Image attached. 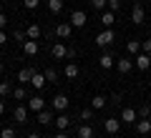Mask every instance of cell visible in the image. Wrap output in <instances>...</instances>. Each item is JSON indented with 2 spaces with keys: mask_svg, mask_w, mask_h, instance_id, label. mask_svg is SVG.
Segmentation results:
<instances>
[{
  "mask_svg": "<svg viewBox=\"0 0 151 138\" xmlns=\"http://www.w3.org/2000/svg\"><path fill=\"white\" fill-rule=\"evenodd\" d=\"M113 40H116V35H113L111 28H103V33H98V35H96V45H98V48H103V50H106Z\"/></svg>",
  "mask_w": 151,
  "mask_h": 138,
  "instance_id": "6da1fadb",
  "label": "cell"
},
{
  "mask_svg": "<svg viewBox=\"0 0 151 138\" xmlns=\"http://www.w3.org/2000/svg\"><path fill=\"white\" fill-rule=\"evenodd\" d=\"M134 65H136L139 70H149V68H151V55H149V53H139V55L134 58Z\"/></svg>",
  "mask_w": 151,
  "mask_h": 138,
  "instance_id": "7a4b0ae2",
  "label": "cell"
},
{
  "mask_svg": "<svg viewBox=\"0 0 151 138\" xmlns=\"http://www.w3.org/2000/svg\"><path fill=\"white\" fill-rule=\"evenodd\" d=\"M86 20H88V18H86L83 10H73V13H70V25H73V28H86Z\"/></svg>",
  "mask_w": 151,
  "mask_h": 138,
  "instance_id": "3957f363",
  "label": "cell"
},
{
  "mask_svg": "<svg viewBox=\"0 0 151 138\" xmlns=\"http://www.w3.org/2000/svg\"><path fill=\"white\" fill-rule=\"evenodd\" d=\"M55 35L68 40V38L73 35V25H70V23H58V25H55Z\"/></svg>",
  "mask_w": 151,
  "mask_h": 138,
  "instance_id": "277c9868",
  "label": "cell"
},
{
  "mask_svg": "<svg viewBox=\"0 0 151 138\" xmlns=\"http://www.w3.org/2000/svg\"><path fill=\"white\" fill-rule=\"evenodd\" d=\"M68 96H63V93H58V96L53 98V108L55 111H60V113H65V108H68Z\"/></svg>",
  "mask_w": 151,
  "mask_h": 138,
  "instance_id": "5b68a950",
  "label": "cell"
},
{
  "mask_svg": "<svg viewBox=\"0 0 151 138\" xmlns=\"http://www.w3.org/2000/svg\"><path fill=\"white\" fill-rule=\"evenodd\" d=\"M28 108H30V111H35V113H40L45 108V101L40 96H33V98H28Z\"/></svg>",
  "mask_w": 151,
  "mask_h": 138,
  "instance_id": "8992f818",
  "label": "cell"
},
{
  "mask_svg": "<svg viewBox=\"0 0 151 138\" xmlns=\"http://www.w3.org/2000/svg\"><path fill=\"white\" fill-rule=\"evenodd\" d=\"M103 126H106V133L116 136V133H119V128H121V121H119V118H106V121H103Z\"/></svg>",
  "mask_w": 151,
  "mask_h": 138,
  "instance_id": "52a82bcc",
  "label": "cell"
},
{
  "mask_svg": "<svg viewBox=\"0 0 151 138\" xmlns=\"http://www.w3.org/2000/svg\"><path fill=\"white\" fill-rule=\"evenodd\" d=\"M50 55H53V58H55V60H63V58H65V55H68V48H65L63 43H55L53 48H50Z\"/></svg>",
  "mask_w": 151,
  "mask_h": 138,
  "instance_id": "ba28073f",
  "label": "cell"
},
{
  "mask_svg": "<svg viewBox=\"0 0 151 138\" xmlns=\"http://www.w3.org/2000/svg\"><path fill=\"white\" fill-rule=\"evenodd\" d=\"M131 20H134L136 25H141V23L146 20V10L141 5H134V10H131Z\"/></svg>",
  "mask_w": 151,
  "mask_h": 138,
  "instance_id": "9c48e42d",
  "label": "cell"
},
{
  "mask_svg": "<svg viewBox=\"0 0 151 138\" xmlns=\"http://www.w3.org/2000/svg\"><path fill=\"white\" fill-rule=\"evenodd\" d=\"M23 53L30 55V58H33V55H38V40H30V38H28V40L23 43Z\"/></svg>",
  "mask_w": 151,
  "mask_h": 138,
  "instance_id": "30bf717a",
  "label": "cell"
},
{
  "mask_svg": "<svg viewBox=\"0 0 151 138\" xmlns=\"http://www.w3.org/2000/svg\"><path fill=\"white\" fill-rule=\"evenodd\" d=\"M121 121L124 123H136L139 121V113H136L134 108H124V111H121Z\"/></svg>",
  "mask_w": 151,
  "mask_h": 138,
  "instance_id": "8fae6325",
  "label": "cell"
},
{
  "mask_svg": "<svg viewBox=\"0 0 151 138\" xmlns=\"http://www.w3.org/2000/svg\"><path fill=\"white\" fill-rule=\"evenodd\" d=\"M98 65H101L103 70H108V68H113V65H116V60H113V55H111V53H101V58H98Z\"/></svg>",
  "mask_w": 151,
  "mask_h": 138,
  "instance_id": "7c38bea8",
  "label": "cell"
},
{
  "mask_svg": "<svg viewBox=\"0 0 151 138\" xmlns=\"http://www.w3.org/2000/svg\"><path fill=\"white\" fill-rule=\"evenodd\" d=\"M45 83H48V80H45V75H43V73H38V70H35V75H33L30 85H33L35 90H43V88H45Z\"/></svg>",
  "mask_w": 151,
  "mask_h": 138,
  "instance_id": "4fadbf2b",
  "label": "cell"
},
{
  "mask_svg": "<svg viewBox=\"0 0 151 138\" xmlns=\"http://www.w3.org/2000/svg\"><path fill=\"white\" fill-rule=\"evenodd\" d=\"M38 123H40V126H50V123H55V118H53V113H50V111H45V108H43V111L38 113Z\"/></svg>",
  "mask_w": 151,
  "mask_h": 138,
  "instance_id": "5bb4252c",
  "label": "cell"
},
{
  "mask_svg": "<svg viewBox=\"0 0 151 138\" xmlns=\"http://www.w3.org/2000/svg\"><path fill=\"white\" fill-rule=\"evenodd\" d=\"M33 75H35V70H33V68H23L20 73H18V80H20L23 85H28L33 80Z\"/></svg>",
  "mask_w": 151,
  "mask_h": 138,
  "instance_id": "9a60e30c",
  "label": "cell"
},
{
  "mask_svg": "<svg viewBox=\"0 0 151 138\" xmlns=\"http://www.w3.org/2000/svg\"><path fill=\"white\" fill-rule=\"evenodd\" d=\"M13 118H15V123H25L28 121V108L25 106H18L15 111H13Z\"/></svg>",
  "mask_w": 151,
  "mask_h": 138,
  "instance_id": "2e32d148",
  "label": "cell"
},
{
  "mask_svg": "<svg viewBox=\"0 0 151 138\" xmlns=\"http://www.w3.org/2000/svg\"><path fill=\"white\" fill-rule=\"evenodd\" d=\"M116 68H119V73H129V70H131V68H136V65H134V60L121 58V60H116Z\"/></svg>",
  "mask_w": 151,
  "mask_h": 138,
  "instance_id": "e0dca14e",
  "label": "cell"
},
{
  "mask_svg": "<svg viewBox=\"0 0 151 138\" xmlns=\"http://www.w3.org/2000/svg\"><path fill=\"white\" fill-rule=\"evenodd\" d=\"M68 126H70V116L68 113H60V116L55 118V128H58V131H65Z\"/></svg>",
  "mask_w": 151,
  "mask_h": 138,
  "instance_id": "ac0fdd59",
  "label": "cell"
},
{
  "mask_svg": "<svg viewBox=\"0 0 151 138\" xmlns=\"http://www.w3.org/2000/svg\"><path fill=\"white\" fill-rule=\"evenodd\" d=\"M136 131H139L141 136L151 133V121H149V118H141V121H136Z\"/></svg>",
  "mask_w": 151,
  "mask_h": 138,
  "instance_id": "d6986e66",
  "label": "cell"
},
{
  "mask_svg": "<svg viewBox=\"0 0 151 138\" xmlns=\"http://www.w3.org/2000/svg\"><path fill=\"white\" fill-rule=\"evenodd\" d=\"M101 23H103V28H111L113 23H116V15H113L111 10H103L101 13Z\"/></svg>",
  "mask_w": 151,
  "mask_h": 138,
  "instance_id": "ffe728a7",
  "label": "cell"
},
{
  "mask_svg": "<svg viewBox=\"0 0 151 138\" xmlns=\"http://www.w3.org/2000/svg\"><path fill=\"white\" fill-rule=\"evenodd\" d=\"M40 25H35V23H33V25H28V30H25V35L30 38V40H38V38H40Z\"/></svg>",
  "mask_w": 151,
  "mask_h": 138,
  "instance_id": "44dd1931",
  "label": "cell"
},
{
  "mask_svg": "<svg viewBox=\"0 0 151 138\" xmlns=\"http://www.w3.org/2000/svg\"><path fill=\"white\" fill-rule=\"evenodd\" d=\"M78 73H81V70H78V65H76V63H68V65H65V78H68V80L78 78Z\"/></svg>",
  "mask_w": 151,
  "mask_h": 138,
  "instance_id": "7402d4cb",
  "label": "cell"
},
{
  "mask_svg": "<svg viewBox=\"0 0 151 138\" xmlns=\"http://www.w3.org/2000/svg\"><path fill=\"white\" fill-rule=\"evenodd\" d=\"M103 106H106V96H93L91 98V108L93 111H101Z\"/></svg>",
  "mask_w": 151,
  "mask_h": 138,
  "instance_id": "603a6c76",
  "label": "cell"
},
{
  "mask_svg": "<svg viewBox=\"0 0 151 138\" xmlns=\"http://www.w3.org/2000/svg\"><path fill=\"white\" fill-rule=\"evenodd\" d=\"M78 138H93V128L88 126V123H83V126L78 128Z\"/></svg>",
  "mask_w": 151,
  "mask_h": 138,
  "instance_id": "cb8c5ba5",
  "label": "cell"
},
{
  "mask_svg": "<svg viewBox=\"0 0 151 138\" xmlns=\"http://www.w3.org/2000/svg\"><path fill=\"white\" fill-rule=\"evenodd\" d=\"M48 10L50 13H60L63 10V0H48Z\"/></svg>",
  "mask_w": 151,
  "mask_h": 138,
  "instance_id": "d4e9b609",
  "label": "cell"
},
{
  "mask_svg": "<svg viewBox=\"0 0 151 138\" xmlns=\"http://www.w3.org/2000/svg\"><path fill=\"white\" fill-rule=\"evenodd\" d=\"M126 48H129V53L139 55V53H141V43H139V40H129V45H126Z\"/></svg>",
  "mask_w": 151,
  "mask_h": 138,
  "instance_id": "484cf974",
  "label": "cell"
},
{
  "mask_svg": "<svg viewBox=\"0 0 151 138\" xmlns=\"http://www.w3.org/2000/svg\"><path fill=\"white\" fill-rule=\"evenodd\" d=\"M13 98H15V101H28L25 98V85H20V88L13 90Z\"/></svg>",
  "mask_w": 151,
  "mask_h": 138,
  "instance_id": "4316f807",
  "label": "cell"
},
{
  "mask_svg": "<svg viewBox=\"0 0 151 138\" xmlns=\"http://www.w3.org/2000/svg\"><path fill=\"white\" fill-rule=\"evenodd\" d=\"M81 121H93V108H83V111H81Z\"/></svg>",
  "mask_w": 151,
  "mask_h": 138,
  "instance_id": "83f0119b",
  "label": "cell"
},
{
  "mask_svg": "<svg viewBox=\"0 0 151 138\" xmlns=\"http://www.w3.org/2000/svg\"><path fill=\"white\" fill-rule=\"evenodd\" d=\"M91 5L96 8V10L103 13V10H106V5H108V0H91Z\"/></svg>",
  "mask_w": 151,
  "mask_h": 138,
  "instance_id": "f1b7e54d",
  "label": "cell"
},
{
  "mask_svg": "<svg viewBox=\"0 0 151 138\" xmlns=\"http://www.w3.org/2000/svg\"><path fill=\"white\" fill-rule=\"evenodd\" d=\"M43 75H45V80H48V83H53V80H55V78H58V73H55V70H53V68H48V70H45V73H43Z\"/></svg>",
  "mask_w": 151,
  "mask_h": 138,
  "instance_id": "f546056e",
  "label": "cell"
},
{
  "mask_svg": "<svg viewBox=\"0 0 151 138\" xmlns=\"http://www.w3.org/2000/svg\"><path fill=\"white\" fill-rule=\"evenodd\" d=\"M23 5H25L28 10H35V8L40 5V0H23Z\"/></svg>",
  "mask_w": 151,
  "mask_h": 138,
  "instance_id": "4dcf8cb0",
  "label": "cell"
},
{
  "mask_svg": "<svg viewBox=\"0 0 151 138\" xmlns=\"http://www.w3.org/2000/svg\"><path fill=\"white\" fill-rule=\"evenodd\" d=\"M8 93H10V83H8V80H3V83H0V96L5 98Z\"/></svg>",
  "mask_w": 151,
  "mask_h": 138,
  "instance_id": "1f68e13d",
  "label": "cell"
},
{
  "mask_svg": "<svg viewBox=\"0 0 151 138\" xmlns=\"http://www.w3.org/2000/svg\"><path fill=\"white\" fill-rule=\"evenodd\" d=\"M0 138H15V131L13 128H3L0 131Z\"/></svg>",
  "mask_w": 151,
  "mask_h": 138,
  "instance_id": "d6a6232c",
  "label": "cell"
},
{
  "mask_svg": "<svg viewBox=\"0 0 151 138\" xmlns=\"http://www.w3.org/2000/svg\"><path fill=\"white\" fill-rule=\"evenodd\" d=\"M141 53H149V55H151V38L141 43Z\"/></svg>",
  "mask_w": 151,
  "mask_h": 138,
  "instance_id": "836d02e7",
  "label": "cell"
},
{
  "mask_svg": "<svg viewBox=\"0 0 151 138\" xmlns=\"http://www.w3.org/2000/svg\"><path fill=\"white\" fill-rule=\"evenodd\" d=\"M13 38H15V40H20V43H25V40H28V35H25L23 30H15V33H13Z\"/></svg>",
  "mask_w": 151,
  "mask_h": 138,
  "instance_id": "e575fe53",
  "label": "cell"
},
{
  "mask_svg": "<svg viewBox=\"0 0 151 138\" xmlns=\"http://www.w3.org/2000/svg\"><path fill=\"white\" fill-rule=\"evenodd\" d=\"M119 8H121V3H119V0H108V10H111V13H116Z\"/></svg>",
  "mask_w": 151,
  "mask_h": 138,
  "instance_id": "d590c367",
  "label": "cell"
},
{
  "mask_svg": "<svg viewBox=\"0 0 151 138\" xmlns=\"http://www.w3.org/2000/svg\"><path fill=\"white\" fill-rule=\"evenodd\" d=\"M139 116H141V118H149V116H151V108H149V106H141Z\"/></svg>",
  "mask_w": 151,
  "mask_h": 138,
  "instance_id": "8d00e7d4",
  "label": "cell"
},
{
  "mask_svg": "<svg viewBox=\"0 0 151 138\" xmlns=\"http://www.w3.org/2000/svg\"><path fill=\"white\" fill-rule=\"evenodd\" d=\"M5 23H8V18H5V13H0V30H5Z\"/></svg>",
  "mask_w": 151,
  "mask_h": 138,
  "instance_id": "74e56055",
  "label": "cell"
},
{
  "mask_svg": "<svg viewBox=\"0 0 151 138\" xmlns=\"http://www.w3.org/2000/svg\"><path fill=\"white\" fill-rule=\"evenodd\" d=\"M8 43V38H5V30H0V45H5Z\"/></svg>",
  "mask_w": 151,
  "mask_h": 138,
  "instance_id": "f35d334b",
  "label": "cell"
},
{
  "mask_svg": "<svg viewBox=\"0 0 151 138\" xmlns=\"http://www.w3.org/2000/svg\"><path fill=\"white\" fill-rule=\"evenodd\" d=\"M53 138H68V133H65V131H58V133H55Z\"/></svg>",
  "mask_w": 151,
  "mask_h": 138,
  "instance_id": "ab89813d",
  "label": "cell"
},
{
  "mask_svg": "<svg viewBox=\"0 0 151 138\" xmlns=\"http://www.w3.org/2000/svg\"><path fill=\"white\" fill-rule=\"evenodd\" d=\"M5 113V101H0V116Z\"/></svg>",
  "mask_w": 151,
  "mask_h": 138,
  "instance_id": "60d3db41",
  "label": "cell"
},
{
  "mask_svg": "<svg viewBox=\"0 0 151 138\" xmlns=\"http://www.w3.org/2000/svg\"><path fill=\"white\" fill-rule=\"evenodd\" d=\"M28 138H40V136H38V133H28Z\"/></svg>",
  "mask_w": 151,
  "mask_h": 138,
  "instance_id": "b9f144b4",
  "label": "cell"
},
{
  "mask_svg": "<svg viewBox=\"0 0 151 138\" xmlns=\"http://www.w3.org/2000/svg\"><path fill=\"white\" fill-rule=\"evenodd\" d=\"M3 70H5V65H3V60H0V73H3Z\"/></svg>",
  "mask_w": 151,
  "mask_h": 138,
  "instance_id": "7bdbcfd3",
  "label": "cell"
},
{
  "mask_svg": "<svg viewBox=\"0 0 151 138\" xmlns=\"http://www.w3.org/2000/svg\"><path fill=\"white\" fill-rule=\"evenodd\" d=\"M116 138H126V136H119V133H116Z\"/></svg>",
  "mask_w": 151,
  "mask_h": 138,
  "instance_id": "ee69618b",
  "label": "cell"
}]
</instances>
